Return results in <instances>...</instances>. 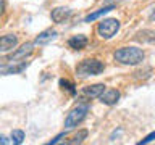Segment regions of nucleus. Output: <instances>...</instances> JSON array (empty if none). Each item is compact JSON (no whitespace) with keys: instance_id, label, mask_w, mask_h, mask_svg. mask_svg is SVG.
Instances as JSON below:
<instances>
[{"instance_id":"4468645a","label":"nucleus","mask_w":155,"mask_h":145,"mask_svg":"<svg viewBox=\"0 0 155 145\" xmlns=\"http://www.w3.org/2000/svg\"><path fill=\"white\" fill-rule=\"evenodd\" d=\"M60 87L63 90H66L68 94H71V95L76 94V85L73 84L71 81H68V79H60Z\"/></svg>"},{"instance_id":"9b49d317","label":"nucleus","mask_w":155,"mask_h":145,"mask_svg":"<svg viewBox=\"0 0 155 145\" xmlns=\"http://www.w3.org/2000/svg\"><path fill=\"white\" fill-rule=\"evenodd\" d=\"M55 37H57V31H55V29H45V31H42V32L36 37L34 45H44V44L53 40Z\"/></svg>"},{"instance_id":"39448f33","label":"nucleus","mask_w":155,"mask_h":145,"mask_svg":"<svg viewBox=\"0 0 155 145\" xmlns=\"http://www.w3.org/2000/svg\"><path fill=\"white\" fill-rule=\"evenodd\" d=\"M18 45V36L16 34H5L0 36V53L13 52Z\"/></svg>"},{"instance_id":"f8f14e48","label":"nucleus","mask_w":155,"mask_h":145,"mask_svg":"<svg viewBox=\"0 0 155 145\" xmlns=\"http://www.w3.org/2000/svg\"><path fill=\"white\" fill-rule=\"evenodd\" d=\"M115 7L113 5H108V7H102L100 10H97V11H94V13H91V14H87L86 16V19L84 21L86 23H91V21H95L97 18H100L102 14H105V13H108V11H111V10H113Z\"/></svg>"},{"instance_id":"f257e3e1","label":"nucleus","mask_w":155,"mask_h":145,"mask_svg":"<svg viewBox=\"0 0 155 145\" xmlns=\"http://www.w3.org/2000/svg\"><path fill=\"white\" fill-rule=\"evenodd\" d=\"M115 61L126 66H136L140 65L145 58V52L139 47H121L113 53Z\"/></svg>"},{"instance_id":"1a4fd4ad","label":"nucleus","mask_w":155,"mask_h":145,"mask_svg":"<svg viewBox=\"0 0 155 145\" xmlns=\"http://www.w3.org/2000/svg\"><path fill=\"white\" fill-rule=\"evenodd\" d=\"M87 44H89V39L84 34H76V36H71L68 39V47L73 50H82L87 47Z\"/></svg>"},{"instance_id":"f03ea898","label":"nucleus","mask_w":155,"mask_h":145,"mask_svg":"<svg viewBox=\"0 0 155 145\" xmlns=\"http://www.w3.org/2000/svg\"><path fill=\"white\" fill-rule=\"evenodd\" d=\"M105 71V63L97 60V58H86L76 65V76L81 79L91 76H99Z\"/></svg>"},{"instance_id":"ddd939ff","label":"nucleus","mask_w":155,"mask_h":145,"mask_svg":"<svg viewBox=\"0 0 155 145\" xmlns=\"http://www.w3.org/2000/svg\"><path fill=\"white\" fill-rule=\"evenodd\" d=\"M136 39L140 42H147V44H152L153 39H155V32L150 31V29H147V31H142V32H137V36H136Z\"/></svg>"},{"instance_id":"7ed1b4c3","label":"nucleus","mask_w":155,"mask_h":145,"mask_svg":"<svg viewBox=\"0 0 155 145\" xmlns=\"http://www.w3.org/2000/svg\"><path fill=\"white\" fill-rule=\"evenodd\" d=\"M120 27H121V24L116 18H105L97 24L95 31H97V36H99L100 39L108 40V39H111L116 32L120 31Z\"/></svg>"},{"instance_id":"6ab92c4d","label":"nucleus","mask_w":155,"mask_h":145,"mask_svg":"<svg viewBox=\"0 0 155 145\" xmlns=\"http://www.w3.org/2000/svg\"><path fill=\"white\" fill-rule=\"evenodd\" d=\"M10 142V140L7 139V137H5V135H2V134H0V145H7Z\"/></svg>"},{"instance_id":"2eb2a0df","label":"nucleus","mask_w":155,"mask_h":145,"mask_svg":"<svg viewBox=\"0 0 155 145\" xmlns=\"http://www.w3.org/2000/svg\"><path fill=\"white\" fill-rule=\"evenodd\" d=\"M87 129H81V130H78V134H74V137H73L71 140H68L66 143H81L82 140H84L87 137Z\"/></svg>"},{"instance_id":"0eeeda50","label":"nucleus","mask_w":155,"mask_h":145,"mask_svg":"<svg viewBox=\"0 0 155 145\" xmlns=\"http://www.w3.org/2000/svg\"><path fill=\"white\" fill-rule=\"evenodd\" d=\"M70 16H71V10L66 8V7H57V8H53L50 11V18H52V21L55 24L65 23Z\"/></svg>"},{"instance_id":"dca6fc26","label":"nucleus","mask_w":155,"mask_h":145,"mask_svg":"<svg viewBox=\"0 0 155 145\" xmlns=\"http://www.w3.org/2000/svg\"><path fill=\"white\" fill-rule=\"evenodd\" d=\"M12 140L15 143H23V140H24V132L21 129H15L13 132H12Z\"/></svg>"},{"instance_id":"f3484780","label":"nucleus","mask_w":155,"mask_h":145,"mask_svg":"<svg viewBox=\"0 0 155 145\" xmlns=\"http://www.w3.org/2000/svg\"><path fill=\"white\" fill-rule=\"evenodd\" d=\"M153 137H155V132H152V134H149V135H147V137H145L144 140H140V142H139V145H142V143H149V142H152V140H153Z\"/></svg>"},{"instance_id":"423d86ee","label":"nucleus","mask_w":155,"mask_h":145,"mask_svg":"<svg viewBox=\"0 0 155 145\" xmlns=\"http://www.w3.org/2000/svg\"><path fill=\"white\" fill-rule=\"evenodd\" d=\"M34 50V42H26L23 44L18 50H15L8 58V63L10 61H19V60H26V56H29Z\"/></svg>"},{"instance_id":"6e6552de","label":"nucleus","mask_w":155,"mask_h":145,"mask_svg":"<svg viewBox=\"0 0 155 145\" xmlns=\"http://www.w3.org/2000/svg\"><path fill=\"white\" fill-rule=\"evenodd\" d=\"M99 98H100V102L104 105H115L116 102L120 100V90H116V89H107V87H105V90L99 95Z\"/></svg>"},{"instance_id":"9d476101","label":"nucleus","mask_w":155,"mask_h":145,"mask_svg":"<svg viewBox=\"0 0 155 145\" xmlns=\"http://www.w3.org/2000/svg\"><path fill=\"white\" fill-rule=\"evenodd\" d=\"M105 84H92V85H86L82 89V94H84L87 98H99V95L105 90Z\"/></svg>"},{"instance_id":"20e7f679","label":"nucleus","mask_w":155,"mask_h":145,"mask_svg":"<svg viewBox=\"0 0 155 145\" xmlns=\"http://www.w3.org/2000/svg\"><path fill=\"white\" fill-rule=\"evenodd\" d=\"M87 111H89V105L87 103H79L73 108L70 113H68L66 119H65V127L66 129H73L76 127L78 124L82 123V119L87 116Z\"/></svg>"},{"instance_id":"a211bd4d","label":"nucleus","mask_w":155,"mask_h":145,"mask_svg":"<svg viewBox=\"0 0 155 145\" xmlns=\"http://www.w3.org/2000/svg\"><path fill=\"white\" fill-rule=\"evenodd\" d=\"M5 10H7V0H0V16L5 13Z\"/></svg>"}]
</instances>
